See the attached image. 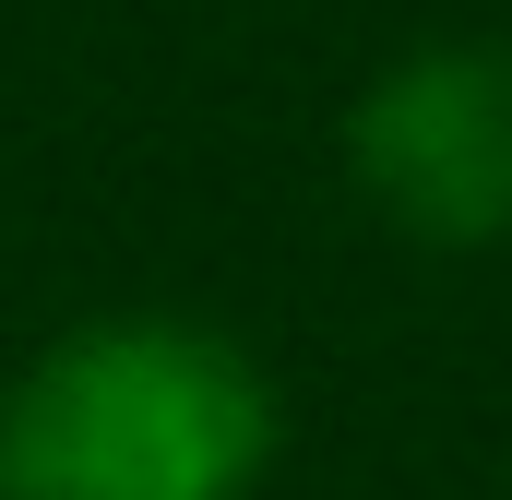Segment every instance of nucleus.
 Masks as SVG:
<instances>
[{"instance_id": "nucleus-1", "label": "nucleus", "mask_w": 512, "mask_h": 500, "mask_svg": "<svg viewBox=\"0 0 512 500\" xmlns=\"http://www.w3.org/2000/svg\"><path fill=\"white\" fill-rule=\"evenodd\" d=\"M286 405L239 334L108 310L0 381V500H262Z\"/></svg>"}, {"instance_id": "nucleus-2", "label": "nucleus", "mask_w": 512, "mask_h": 500, "mask_svg": "<svg viewBox=\"0 0 512 500\" xmlns=\"http://www.w3.org/2000/svg\"><path fill=\"white\" fill-rule=\"evenodd\" d=\"M346 191L417 250H512V48L429 36L346 108Z\"/></svg>"}]
</instances>
